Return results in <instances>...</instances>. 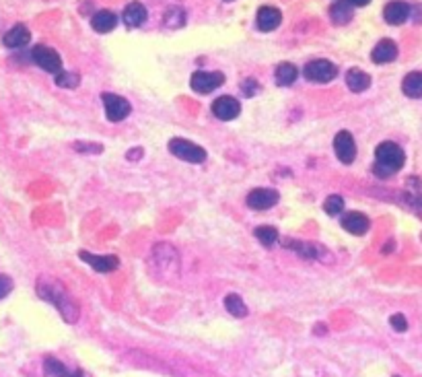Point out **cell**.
<instances>
[{"label": "cell", "instance_id": "6da1fadb", "mask_svg": "<svg viewBox=\"0 0 422 377\" xmlns=\"http://www.w3.org/2000/svg\"><path fill=\"white\" fill-rule=\"evenodd\" d=\"M36 291H38V295H40L44 301L52 303V305L58 309V313L62 315V319H64L66 324H77V321H79L81 309H79V305L71 299V295L66 293V289L62 287V282H58V280L52 278V276L42 274V276L38 278Z\"/></svg>", "mask_w": 422, "mask_h": 377}, {"label": "cell", "instance_id": "7a4b0ae2", "mask_svg": "<svg viewBox=\"0 0 422 377\" xmlns=\"http://www.w3.org/2000/svg\"><path fill=\"white\" fill-rule=\"evenodd\" d=\"M147 266H149V272L153 278H157L161 282H171L179 276V254L171 243L159 241L151 250Z\"/></svg>", "mask_w": 422, "mask_h": 377}, {"label": "cell", "instance_id": "3957f363", "mask_svg": "<svg viewBox=\"0 0 422 377\" xmlns=\"http://www.w3.org/2000/svg\"><path fill=\"white\" fill-rule=\"evenodd\" d=\"M404 163H406V155H404L399 145L387 141L375 149V165H373L375 175L389 178L393 173H397L404 167Z\"/></svg>", "mask_w": 422, "mask_h": 377}, {"label": "cell", "instance_id": "277c9868", "mask_svg": "<svg viewBox=\"0 0 422 377\" xmlns=\"http://www.w3.org/2000/svg\"><path fill=\"white\" fill-rule=\"evenodd\" d=\"M169 153L186 163H204L206 161V149H202L200 145L188 141V138H171L169 141Z\"/></svg>", "mask_w": 422, "mask_h": 377}, {"label": "cell", "instance_id": "5b68a950", "mask_svg": "<svg viewBox=\"0 0 422 377\" xmlns=\"http://www.w3.org/2000/svg\"><path fill=\"white\" fill-rule=\"evenodd\" d=\"M280 243H282V247L293 250L295 254H299L303 260H315V258H319V260L325 262V258H327V262H332V254H330L327 250H323L321 245H317V243L299 241V239H282Z\"/></svg>", "mask_w": 422, "mask_h": 377}, {"label": "cell", "instance_id": "8992f818", "mask_svg": "<svg viewBox=\"0 0 422 377\" xmlns=\"http://www.w3.org/2000/svg\"><path fill=\"white\" fill-rule=\"evenodd\" d=\"M303 75L311 83H330L338 77V66L330 60H311Z\"/></svg>", "mask_w": 422, "mask_h": 377}, {"label": "cell", "instance_id": "52a82bcc", "mask_svg": "<svg viewBox=\"0 0 422 377\" xmlns=\"http://www.w3.org/2000/svg\"><path fill=\"white\" fill-rule=\"evenodd\" d=\"M223 83H225V75L219 73V71H214V73L198 71V73H194L192 79H190V87H192L196 93H200V95H208V93L216 91Z\"/></svg>", "mask_w": 422, "mask_h": 377}, {"label": "cell", "instance_id": "ba28073f", "mask_svg": "<svg viewBox=\"0 0 422 377\" xmlns=\"http://www.w3.org/2000/svg\"><path fill=\"white\" fill-rule=\"evenodd\" d=\"M103 108H106V116L110 122H122L130 116L132 106L128 104V99L116 95V93H103L101 95Z\"/></svg>", "mask_w": 422, "mask_h": 377}, {"label": "cell", "instance_id": "9c48e42d", "mask_svg": "<svg viewBox=\"0 0 422 377\" xmlns=\"http://www.w3.org/2000/svg\"><path fill=\"white\" fill-rule=\"evenodd\" d=\"M32 58H34V62H36L40 69H44L46 73H52V75L62 73V58L58 56L56 50H52V48H48V46H36V48L32 50Z\"/></svg>", "mask_w": 422, "mask_h": 377}, {"label": "cell", "instance_id": "30bf717a", "mask_svg": "<svg viewBox=\"0 0 422 377\" xmlns=\"http://www.w3.org/2000/svg\"><path fill=\"white\" fill-rule=\"evenodd\" d=\"M334 153L340 163L350 165L356 159V143L348 130H340L334 138Z\"/></svg>", "mask_w": 422, "mask_h": 377}, {"label": "cell", "instance_id": "8fae6325", "mask_svg": "<svg viewBox=\"0 0 422 377\" xmlns=\"http://www.w3.org/2000/svg\"><path fill=\"white\" fill-rule=\"evenodd\" d=\"M280 200V194L272 188H256L247 194L245 198V204L251 208V210H268L272 208L276 202Z\"/></svg>", "mask_w": 422, "mask_h": 377}, {"label": "cell", "instance_id": "7c38bea8", "mask_svg": "<svg viewBox=\"0 0 422 377\" xmlns=\"http://www.w3.org/2000/svg\"><path fill=\"white\" fill-rule=\"evenodd\" d=\"M79 258H81L83 262H87L93 270L101 272V274H108V272H112V270H116V268L120 266L118 256H97V254H91V252H87V250H81V252H79Z\"/></svg>", "mask_w": 422, "mask_h": 377}, {"label": "cell", "instance_id": "4fadbf2b", "mask_svg": "<svg viewBox=\"0 0 422 377\" xmlns=\"http://www.w3.org/2000/svg\"><path fill=\"white\" fill-rule=\"evenodd\" d=\"M239 112H241V104L231 95H223V97L214 99V104H212V114L223 122L235 120L239 116Z\"/></svg>", "mask_w": 422, "mask_h": 377}, {"label": "cell", "instance_id": "5bb4252c", "mask_svg": "<svg viewBox=\"0 0 422 377\" xmlns=\"http://www.w3.org/2000/svg\"><path fill=\"white\" fill-rule=\"evenodd\" d=\"M282 21V13L274 7H262L256 17V25L260 32H274Z\"/></svg>", "mask_w": 422, "mask_h": 377}, {"label": "cell", "instance_id": "9a60e30c", "mask_svg": "<svg viewBox=\"0 0 422 377\" xmlns=\"http://www.w3.org/2000/svg\"><path fill=\"white\" fill-rule=\"evenodd\" d=\"M342 229L344 231H348L350 235H364L367 231H369V227H371V223H369V219L362 215V212H346L344 217H342Z\"/></svg>", "mask_w": 422, "mask_h": 377}, {"label": "cell", "instance_id": "2e32d148", "mask_svg": "<svg viewBox=\"0 0 422 377\" xmlns=\"http://www.w3.org/2000/svg\"><path fill=\"white\" fill-rule=\"evenodd\" d=\"M383 17L389 25H401L410 17V7L406 3H401V0H393V3H389L383 9Z\"/></svg>", "mask_w": 422, "mask_h": 377}, {"label": "cell", "instance_id": "e0dca14e", "mask_svg": "<svg viewBox=\"0 0 422 377\" xmlns=\"http://www.w3.org/2000/svg\"><path fill=\"white\" fill-rule=\"evenodd\" d=\"M32 42V34L25 25H15L13 29H9L3 38V44L11 50H17V48H25L27 44Z\"/></svg>", "mask_w": 422, "mask_h": 377}, {"label": "cell", "instance_id": "ac0fdd59", "mask_svg": "<svg viewBox=\"0 0 422 377\" xmlns=\"http://www.w3.org/2000/svg\"><path fill=\"white\" fill-rule=\"evenodd\" d=\"M371 58H373L375 64L393 62V60L397 58V46H395V42H391V40H381V42L375 46V50L371 52Z\"/></svg>", "mask_w": 422, "mask_h": 377}, {"label": "cell", "instance_id": "d6986e66", "mask_svg": "<svg viewBox=\"0 0 422 377\" xmlns=\"http://www.w3.org/2000/svg\"><path fill=\"white\" fill-rule=\"evenodd\" d=\"M147 17H149V13H147L145 5H140V3H130V5L124 9V23H126V27H130V29L140 27V25L147 21Z\"/></svg>", "mask_w": 422, "mask_h": 377}, {"label": "cell", "instance_id": "ffe728a7", "mask_svg": "<svg viewBox=\"0 0 422 377\" xmlns=\"http://www.w3.org/2000/svg\"><path fill=\"white\" fill-rule=\"evenodd\" d=\"M346 85L352 93H362L371 87V77L360 69H350L346 73Z\"/></svg>", "mask_w": 422, "mask_h": 377}, {"label": "cell", "instance_id": "44dd1931", "mask_svg": "<svg viewBox=\"0 0 422 377\" xmlns=\"http://www.w3.org/2000/svg\"><path fill=\"white\" fill-rule=\"evenodd\" d=\"M91 25L97 34H110L112 29H116L118 25V17L112 13V11H99L93 15L91 19Z\"/></svg>", "mask_w": 422, "mask_h": 377}, {"label": "cell", "instance_id": "7402d4cb", "mask_svg": "<svg viewBox=\"0 0 422 377\" xmlns=\"http://www.w3.org/2000/svg\"><path fill=\"white\" fill-rule=\"evenodd\" d=\"M297 77H299V71H297L295 64L282 62V64L276 66L274 79H276V85H278V87H288V85H293V83L297 81Z\"/></svg>", "mask_w": 422, "mask_h": 377}, {"label": "cell", "instance_id": "603a6c76", "mask_svg": "<svg viewBox=\"0 0 422 377\" xmlns=\"http://www.w3.org/2000/svg\"><path fill=\"white\" fill-rule=\"evenodd\" d=\"M401 91L412 99H420L422 97V73L406 75V79L401 83Z\"/></svg>", "mask_w": 422, "mask_h": 377}, {"label": "cell", "instance_id": "cb8c5ba5", "mask_svg": "<svg viewBox=\"0 0 422 377\" xmlns=\"http://www.w3.org/2000/svg\"><path fill=\"white\" fill-rule=\"evenodd\" d=\"M330 17L336 25H346L352 19V7L346 0H338V3H334L330 9Z\"/></svg>", "mask_w": 422, "mask_h": 377}, {"label": "cell", "instance_id": "d4e9b609", "mask_svg": "<svg viewBox=\"0 0 422 377\" xmlns=\"http://www.w3.org/2000/svg\"><path fill=\"white\" fill-rule=\"evenodd\" d=\"M225 309H227L233 317H247V313H249L245 301H243L237 293H229V295L225 297Z\"/></svg>", "mask_w": 422, "mask_h": 377}, {"label": "cell", "instance_id": "484cf974", "mask_svg": "<svg viewBox=\"0 0 422 377\" xmlns=\"http://www.w3.org/2000/svg\"><path fill=\"white\" fill-rule=\"evenodd\" d=\"M44 369H46V373H48L50 377H83L79 371H77V373H71V371L66 369V365L60 363V361L54 358V356H48V358L44 361Z\"/></svg>", "mask_w": 422, "mask_h": 377}, {"label": "cell", "instance_id": "4316f807", "mask_svg": "<svg viewBox=\"0 0 422 377\" xmlns=\"http://www.w3.org/2000/svg\"><path fill=\"white\" fill-rule=\"evenodd\" d=\"M253 237L264 245V247H272V245H276L278 243V239H280V235H278V231L274 229V227H258V229H253Z\"/></svg>", "mask_w": 422, "mask_h": 377}, {"label": "cell", "instance_id": "83f0119b", "mask_svg": "<svg viewBox=\"0 0 422 377\" xmlns=\"http://www.w3.org/2000/svg\"><path fill=\"white\" fill-rule=\"evenodd\" d=\"M163 23H165L169 29H177V27H182V25L186 23V13H184V9H182V7H171V9H167Z\"/></svg>", "mask_w": 422, "mask_h": 377}, {"label": "cell", "instance_id": "f1b7e54d", "mask_svg": "<svg viewBox=\"0 0 422 377\" xmlns=\"http://www.w3.org/2000/svg\"><path fill=\"white\" fill-rule=\"evenodd\" d=\"M323 210H325V215H330V217L342 215V212H344V198L338 196V194L327 196V198L323 200Z\"/></svg>", "mask_w": 422, "mask_h": 377}, {"label": "cell", "instance_id": "f546056e", "mask_svg": "<svg viewBox=\"0 0 422 377\" xmlns=\"http://www.w3.org/2000/svg\"><path fill=\"white\" fill-rule=\"evenodd\" d=\"M56 85H58V87H64V89H75V87L81 85V77H79L77 73H66V71H62V73L56 75Z\"/></svg>", "mask_w": 422, "mask_h": 377}, {"label": "cell", "instance_id": "4dcf8cb0", "mask_svg": "<svg viewBox=\"0 0 422 377\" xmlns=\"http://www.w3.org/2000/svg\"><path fill=\"white\" fill-rule=\"evenodd\" d=\"M389 324H391V328H393L395 332H406V330H408V321H406V317H404L401 313H393V315L389 317Z\"/></svg>", "mask_w": 422, "mask_h": 377}, {"label": "cell", "instance_id": "1f68e13d", "mask_svg": "<svg viewBox=\"0 0 422 377\" xmlns=\"http://www.w3.org/2000/svg\"><path fill=\"white\" fill-rule=\"evenodd\" d=\"M13 291V278L7 274H0V299H5Z\"/></svg>", "mask_w": 422, "mask_h": 377}, {"label": "cell", "instance_id": "d6a6232c", "mask_svg": "<svg viewBox=\"0 0 422 377\" xmlns=\"http://www.w3.org/2000/svg\"><path fill=\"white\" fill-rule=\"evenodd\" d=\"M75 151H79V153H101L103 147H101V145H95V143H77V145H75Z\"/></svg>", "mask_w": 422, "mask_h": 377}, {"label": "cell", "instance_id": "836d02e7", "mask_svg": "<svg viewBox=\"0 0 422 377\" xmlns=\"http://www.w3.org/2000/svg\"><path fill=\"white\" fill-rule=\"evenodd\" d=\"M241 89H243L245 97H253L256 91H258V83H256L253 79H247L245 83H241Z\"/></svg>", "mask_w": 422, "mask_h": 377}, {"label": "cell", "instance_id": "e575fe53", "mask_svg": "<svg viewBox=\"0 0 422 377\" xmlns=\"http://www.w3.org/2000/svg\"><path fill=\"white\" fill-rule=\"evenodd\" d=\"M346 3H348L350 7H367L371 0H346Z\"/></svg>", "mask_w": 422, "mask_h": 377}, {"label": "cell", "instance_id": "d590c367", "mask_svg": "<svg viewBox=\"0 0 422 377\" xmlns=\"http://www.w3.org/2000/svg\"><path fill=\"white\" fill-rule=\"evenodd\" d=\"M227 3H231V0H227Z\"/></svg>", "mask_w": 422, "mask_h": 377}, {"label": "cell", "instance_id": "8d00e7d4", "mask_svg": "<svg viewBox=\"0 0 422 377\" xmlns=\"http://www.w3.org/2000/svg\"><path fill=\"white\" fill-rule=\"evenodd\" d=\"M393 377H397V375H393Z\"/></svg>", "mask_w": 422, "mask_h": 377}]
</instances>
